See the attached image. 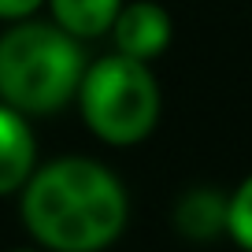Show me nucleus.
<instances>
[{"label": "nucleus", "instance_id": "obj_1", "mask_svg": "<svg viewBox=\"0 0 252 252\" xmlns=\"http://www.w3.org/2000/svg\"><path fill=\"white\" fill-rule=\"evenodd\" d=\"M23 226L48 252H100L126 226V189L104 163L63 156L23 186Z\"/></svg>", "mask_w": 252, "mask_h": 252}, {"label": "nucleus", "instance_id": "obj_3", "mask_svg": "<svg viewBox=\"0 0 252 252\" xmlns=\"http://www.w3.org/2000/svg\"><path fill=\"white\" fill-rule=\"evenodd\" d=\"M78 108L86 126L104 145H137L152 134L159 119V86L149 63L111 52L89 63L78 86Z\"/></svg>", "mask_w": 252, "mask_h": 252}, {"label": "nucleus", "instance_id": "obj_8", "mask_svg": "<svg viewBox=\"0 0 252 252\" xmlns=\"http://www.w3.org/2000/svg\"><path fill=\"white\" fill-rule=\"evenodd\" d=\"M226 234L234 237L245 252H252V174L226 200Z\"/></svg>", "mask_w": 252, "mask_h": 252}, {"label": "nucleus", "instance_id": "obj_10", "mask_svg": "<svg viewBox=\"0 0 252 252\" xmlns=\"http://www.w3.org/2000/svg\"><path fill=\"white\" fill-rule=\"evenodd\" d=\"M15 252H45V249H15Z\"/></svg>", "mask_w": 252, "mask_h": 252}, {"label": "nucleus", "instance_id": "obj_5", "mask_svg": "<svg viewBox=\"0 0 252 252\" xmlns=\"http://www.w3.org/2000/svg\"><path fill=\"white\" fill-rule=\"evenodd\" d=\"M37 141L23 111L0 100V197H8L30 182L37 171Z\"/></svg>", "mask_w": 252, "mask_h": 252}, {"label": "nucleus", "instance_id": "obj_2", "mask_svg": "<svg viewBox=\"0 0 252 252\" xmlns=\"http://www.w3.org/2000/svg\"><path fill=\"white\" fill-rule=\"evenodd\" d=\"M86 74L82 41L56 23H23L0 33V100L23 115H52L78 96Z\"/></svg>", "mask_w": 252, "mask_h": 252}, {"label": "nucleus", "instance_id": "obj_9", "mask_svg": "<svg viewBox=\"0 0 252 252\" xmlns=\"http://www.w3.org/2000/svg\"><path fill=\"white\" fill-rule=\"evenodd\" d=\"M41 4H45V0H0V19H4V23H23Z\"/></svg>", "mask_w": 252, "mask_h": 252}, {"label": "nucleus", "instance_id": "obj_4", "mask_svg": "<svg viewBox=\"0 0 252 252\" xmlns=\"http://www.w3.org/2000/svg\"><path fill=\"white\" fill-rule=\"evenodd\" d=\"M111 41H115V52L149 63L171 45V15L152 0L123 4L115 26H111Z\"/></svg>", "mask_w": 252, "mask_h": 252}, {"label": "nucleus", "instance_id": "obj_7", "mask_svg": "<svg viewBox=\"0 0 252 252\" xmlns=\"http://www.w3.org/2000/svg\"><path fill=\"white\" fill-rule=\"evenodd\" d=\"M174 222L193 241H212L215 234L226 230V200L219 193H212V189H193V193H186L178 200Z\"/></svg>", "mask_w": 252, "mask_h": 252}, {"label": "nucleus", "instance_id": "obj_6", "mask_svg": "<svg viewBox=\"0 0 252 252\" xmlns=\"http://www.w3.org/2000/svg\"><path fill=\"white\" fill-rule=\"evenodd\" d=\"M52 8V23L60 30H67L78 41H93L111 33L119 11H123V0H48Z\"/></svg>", "mask_w": 252, "mask_h": 252}]
</instances>
